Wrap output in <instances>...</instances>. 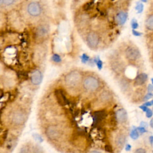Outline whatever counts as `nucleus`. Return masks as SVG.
Masks as SVG:
<instances>
[{
	"instance_id": "obj_1",
	"label": "nucleus",
	"mask_w": 153,
	"mask_h": 153,
	"mask_svg": "<svg viewBox=\"0 0 153 153\" xmlns=\"http://www.w3.org/2000/svg\"><path fill=\"white\" fill-rule=\"evenodd\" d=\"M81 79V76L78 72L72 71L66 76L65 83L69 87H75L79 84Z\"/></svg>"
},
{
	"instance_id": "obj_2",
	"label": "nucleus",
	"mask_w": 153,
	"mask_h": 153,
	"mask_svg": "<svg viewBox=\"0 0 153 153\" xmlns=\"http://www.w3.org/2000/svg\"><path fill=\"white\" fill-rule=\"evenodd\" d=\"M84 88L88 91H94L99 87V81L96 78L93 76L87 77L84 81Z\"/></svg>"
},
{
	"instance_id": "obj_3",
	"label": "nucleus",
	"mask_w": 153,
	"mask_h": 153,
	"mask_svg": "<svg viewBox=\"0 0 153 153\" xmlns=\"http://www.w3.org/2000/svg\"><path fill=\"white\" fill-rule=\"evenodd\" d=\"M126 56L130 60H136L140 57V53L137 48L130 47L126 50Z\"/></svg>"
},
{
	"instance_id": "obj_4",
	"label": "nucleus",
	"mask_w": 153,
	"mask_h": 153,
	"mask_svg": "<svg viewBox=\"0 0 153 153\" xmlns=\"http://www.w3.org/2000/svg\"><path fill=\"white\" fill-rule=\"evenodd\" d=\"M87 45L89 47L91 48H96L99 42V37L97 34L95 32H90L89 33L86 38Z\"/></svg>"
},
{
	"instance_id": "obj_5",
	"label": "nucleus",
	"mask_w": 153,
	"mask_h": 153,
	"mask_svg": "<svg viewBox=\"0 0 153 153\" xmlns=\"http://www.w3.org/2000/svg\"><path fill=\"white\" fill-rule=\"evenodd\" d=\"M27 12L32 16H38L41 13V8L40 5L35 2H30L27 6Z\"/></svg>"
},
{
	"instance_id": "obj_6",
	"label": "nucleus",
	"mask_w": 153,
	"mask_h": 153,
	"mask_svg": "<svg viewBox=\"0 0 153 153\" xmlns=\"http://www.w3.org/2000/svg\"><path fill=\"white\" fill-rule=\"evenodd\" d=\"M54 94H55V96L56 97V99H57L58 103L60 105L64 106V105H66L68 104V100L67 98L66 97L63 91L62 90H60V89L56 90Z\"/></svg>"
},
{
	"instance_id": "obj_7",
	"label": "nucleus",
	"mask_w": 153,
	"mask_h": 153,
	"mask_svg": "<svg viewBox=\"0 0 153 153\" xmlns=\"http://www.w3.org/2000/svg\"><path fill=\"white\" fill-rule=\"evenodd\" d=\"M46 134L51 140H54L60 136V132L56 127L54 126H49L46 130Z\"/></svg>"
},
{
	"instance_id": "obj_8",
	"label": "nucleus",
	"mask_w": 153,
	"mask_h": 153,
	"mask_svg": "<svg viewBox=\"0 0 153 153\" xmlns=\"http://www.w3.org/2000/svg\"><path fill=\"white\" fill-rule=\"evenodd\" d=\"M42 80V75L39 70H35L32 74L31 81L34 85H38L41 84Z\"/></svg>"
},
{
	"instance_id": "obj_9",
	"label": "nucleus",
	"mask_w": 153,
	"mask_h": 153,
	"mask_svg": "<svg viewBox=\"0 0 153 153\" xmlns=\"http://www.w3.org/2000/svg\"><path fill=\"white\" fill-rule=\"evenodd\" d=\"M116 118L120 123H124L127 120V113L124 109H120L117 111Z\"/></svg>"
},
{
	"instance_id": "obj_10",
	"label": "nucleus",
	"mask_w": 153,
	"mask_h": 153,
	"mask_svg": "<svg viewBox=\"0 0 153 153\" xmlns=\"http://www.w3.org/2000/svg\"><path fill=\"white\" fill-rule=\"evenodd\" d=\"M148 79V75L145 73H141L139 74L134 79L135 85H141L143 84Z\"/></svg>"
},
{
	"instance_id": "obj_11",
	"label": "nucleus",
	"mask_w": 153,
	"mask_h": 153,
	"mask_svg": "<svg viewBox=\"0 0 153 153\" xmlns=\"http://www.w3.org/2000/svg\"><path fill=\"white\" fill-rule=\"evenodd\" d=\"M13 121L17 124H21L25 121V115L20 112H16L13 117Z\"/></svg>"
},
{
	"instance_id": "obj_12",
	"label": "nucleus",
	"mask_w": 153,
	"mask_h": 153,
	"mask_svg": "<svg viewBox=\"0 0 153 153\" xmlns=\"http://www.w3.org/2000/svg\"><path fill=\"white\" fill-rule=\"evenodd\" d=\"M106 116V112L105 110H100L94 112V123H97L98 122L101 121L103 119H104Z\"/></svg>"
},
{
	"instance_id": "obj_13",
	"label": "nucleus",
	"mask_w": 153,
	"mask_h": 153,
	"mask_svg": "<svg viewBox=\"0 0 153 153\" xmlns=\"http://www.w3.org/2000/svg\"><path fill=\"white\" fill-rule=\"evenodd\" d=\"M127 19V13L124 11L118 13L117 15V20L120 25H123L126 23Z\"/></svg>"
},
{
	"instance_id": "obj_14",
	"label": "nucleus",
	"mask_w": 153,
	"mask_h": 153,
	"mask_svg": "<svg viewBox=\"0 0 153 153\" xmlns=\"http://www.w3.org/2000/svg\"><path fill=\"white\" fill-rule=\"evenodd\" d=\"M145 26L147 29L153 30V14L149 15L145 22Z\"/></svg>"
},
{
	"instance_id": "obj_15",
	"label": "nucleus",
	"mask_w": 153,
	"mask_h": 153,
	"mask_svg": "<svg viewBox=\"0 0 153 153\" xmlns=\"http://www.w3.org/2000/svg\"><path fill=\"white\" fill-rule=\"evenodd\" d=\"M126 141V137L123 134H119L117 136L115 143L118 146H123Z\"/></svg>"
},
{
	"instance_id": "obj_16",
	"label": "nucleus",
	"mask_w": 153,
	"mask_h": 153,
	"mask_svg": "<svg viewBox=\"0 0 153 153\" xmlns=\"http://www.w3.org/2000/svg\"><path fill=\"white\" fill-rule=\"evenodd\" d=\"M130 137L134 140L137 139L139 137V133L137 128H133L130 132Z\"/></svg>"
},
{
	"instance_id": "obj_17",
	"label": "nucleus",
	"mask_w": 153,
	"mask_h": 153,
	"mask_svg": "<svg viewBox=\"0 0 153 153\" xmlns=\"http://www.w3.org/2000/svg\"><path fill=\"white\" fill-rule=\"evenodd\" d=\"M143 8H144L143 4L142 3H141V2L137 3V4L136 5V6L135 7V9L137 11V13H141L143 11Z\"/></svg>"
},
{
	"instance_id": "obj_18",
	"label": "nucleus",
	"mask_w": 153,
	"mask_h": 153,
	"mask_svg": "<svg viewBox=\"0 0 153 153\" xmlns=\"http://www.w3.org/2000/svg\"><path fill=\"white\" fill-rule=\"evenodd\" d=\"M94 62H95V63H96L98 69H99V70L102 69V66H103V63H102V61L99 58V57H97L95 58Z\"/></svg>"
},
{
	"instance_id": "obj_19",
	"label": "nucleus",
	"mask_w": 153,
	"mask_h": 153,
	"mask_svg": "<svg viewBox=\"0 0 153 153\" xmlns=\"http://www.w3.org/2000/svg\"><path fill=\"white\" fill-rule=\"evenodd\" d=\"M131 26L133 29H136L138 27L139 24L135 19H133L131 21Z\"/></svg>"
},
{
	"instance_id": "obj_20",
	"label": "nucleus",
	"mask_w": 153,
	"mask_h": 153,
	"mask_svg": "<svg viewBox=\"0 0 153 153\" xmlns=\"http://www.w3.org/2000/svg\"><path fill=\"white\" fill-rule=\"evenodd\" d=\"M52 60L54 62H56V63H59L61 62V58H60V56L59 55V54H54L52 56Z\"/></svg>"
},
{
	"instance_id": "obj_21",
	"label": "nucleus",
	"mask_w": 153,
	"mask_h": 153,
	"mask_svg": "<svg viewBox=\"0 0 153 153\" xmlns=\"http://www.w3.org/2000/svg\"><path fill=\"white\" fill-rule=\"evenodd\" d=\"M81 62L83 63H86L89 60V57L86 54H83L81 56Z\"/></svg>"
},
{
	"instance_id": "obj_22",
	"label": "nucleus",
	"mask_w": 153,
	"mask_h": 153,
	"mask_svg": "<svg viewBox=\"0 0 153 153\" xmlns=\"http://www.w3.org/2000/svg\"><path fill=\"white\" fill-rule=\"evenodd\" d=\"M101 97H102V99L104 100H107L108 99H109L110 98V95L109 94V93H107V92H103L102 93V94L101 95Z\"/></svg>"
},
{
	"instance_id": "obj_23",
	"label": "nucleus",
	"mask_w": 153,
	"mask_h": 153,
	"mask_svg": "<svg viewBox=\"0 0 153 153\" xmlns=\"http://www.w3.org/2000/svg\"><path fill=\"white\" fill-rule=\"evenodd\" d=\"M38 34L41 35H44L47 33V30H46L45 28H44L42 26L38 29Z\"/></svg>"
},
{
	"instance_id": "obj_24",
	"label": "nucleus",
	"mask_w": 153,
	"mask_h": 153,
	"mask_svg": "<svg viewBox=\"0 0 153 153\" xmlns=\"http://www.w3.org/2000/svg\"><path fill=\"white\" fill-rule=\"evenodd\" d=\"M14 0H1V3L4 4L5 5H10L14 2Z\"/></svg>"
},
{
	"instance_id": "obj_25",
	"label": "nucleus",
	"mask_w": 153,
	"mask_h": 153,
	"mask_svg": "<svg viewBox=\"0 0 153 153\" xmlns=\"http://www.w3.org/2000/svg\"><path fill=\"white\" fill-rule=\"evenodd\" d=\"M105 151H107V152H111V153H112L113 151V149H112V146H111V145H106L105 146Z\"/></svg>"
},
{
	"instance_id": "obj_26",
	"label": "nucleus",
	"mask_w": 153,
	"mask_h": 153,
	"mask_svg": "<svg viewBox=\"0 0 153 153\" xmlns=\"http://www.w3.org/2000/svg\"><path fill=\"white\" fill-rule=\"evenodd\" d=\"M33 137H34V139L36 140V141H39L40 142H41L42 141V137L38 134H33Z\"/></svg>"
},
{
	"instance_id": "obj_27",
	"label": "nucleus",
	"mask_w": 153,
	"mask_h": 153,
	"mask_svg": "<svg viewBox=\"0 0 153 153\" xmlns=\"http://www.w3.org/2000/svg\"><path fill=\"white\" fill-rule=\"evenodd\" d=\"M132 33H133V35H134V36H142V32H139V31H137V30H136L135 29H133V30H132Z\"/></svg>"
},
{
	"instance_id": "obj_28",
	"label": "nucleus",
	"mask_w": 153,
	"mask_h": 153,
	"mask_svg": "<svg viewBox=\"0 0 153 153\" xmlns=\"http://www.w3.org/2000/svg\"><path fill=\"white\" fill-rule=\"evenodd\" d=\"M153 115V112H152V111L150 109H148L147 111H146V116L148 117V118H151Z\"/></svg>"
},
{
	"instance_id": "obj_29",
	"label": "nucleus",
	"mask_w": 153,
	"mask_h": 153,
	"mask_svg": "<svg viewBox=\"0 0 153 153\" xmlns=\"http://www.w3.org/2000/svg\"><path fill=\"white\" fill-rule=\"evenodd\" d=\"M137 128V131H138L140 133H141V134L146 132V129H145L143 127H137V128Z\"/></svg>"
},
{
	"instance_id": "obj_30",
	"label": "nucleus",
	"mask_w": 153,
	"mask_h": 153,
	"mask_svg": "<svg viewBox=\"0 0 153 153\" xmlns=\"http://www.w3.org/2000/svg\"><path fill=\"white\" fill-rule=\"evenodd\" d=\"M153 97V95L152 94H151V93H148L145 96V97H144V99H143V100H145V101H146V100H149V99H151V97Z\"/></svg>"
},
{
	"instance_id": "obj_31",
	"label": "nucleus",
	"mask_w": 153,
	"mask_h": 153,
	"mask_svg": "<svg viewBox=\"0 0 153 153\" xmlns=\"http://www.w3.org/2000/svg\"><path fill=\"white\" fill-rule=\"evenodd\" d=\"M148 93H151L153 95V85L149 84L148 86Z\"/></svg>"
},
{
	"instance_id": "obj_32",
	"label": "nucleus",
	"mask_w": 153,
	"mask_h": 153,
	"mask_svg": "<svg viewBox=\"0 0 153 153\" xmlns=\"http://www.w3.org/2000/svg\"><path fill=\"white\" fill-rule=\"evenodd\" d=\"M134 153H146V151L143 148H138L134 151Z\"/></svg>"
},
{
	"instance_id": "obj_33",
	"label": "nucleus",
	"mask_w": 153,
	"mask_h": 153,
	"mask_svg": "<svg viewBox=\"0 0 153 153\" xmlns=\"http://www.w3.org/2000/svg\"><path fill=\"white\" fill-rule=\"evenodd\" d=\"M144 105L146 106H151L153 105V100H151V101H148V102H146L144 103Z\"/></svg>"
},
{
	"instance_id": "obj_34",
	"label": "nucleus",
	"mask_w": 153,
	"mask_h": 153,
	"mask_svg": "<svg viewBox=\"0 0 153 153\" xmlns=\"http://www.w3.org/2000/svg\"><path fill=\"white\" fill-rule=\"evenodd\" d=\"M20 153H28V149L26 147H23L21 149Z\"/></svg>"
},
{
	"instance_id": "obj_35",
	"label": "nucleus",
	"mask_w": 153,
	"mask_h": 153,
	"mask_svg": "<svg viewBox=\"0 0 153 153\" xmlns=\"http://www.w3.org/2000/svg\"><path fill=\"white\" fill-rule=\"evenodd\" d=\"M139 108H140L141 109H142V111H144V112H146V111H147V109H148V108H147V106H145V105H142V106H140Z\"/></svg>"
},
{
	"instance_id": "obj_36",
	"label": "nucleus",
	"mask_w": 153,
	"mask_h": 153,
	"mask_svg": "<svg viewBox=\"0 0 153 153\" xmlns=\"http://www.w3.org/2000/svg\"><path fill=\"white\" fill-rule=\"evenodd\" d=\"M131 145H130V144H127V145L126 146V148H125V149H126V150L127 151H130V150L131 149Z\"/></svg>"
},
{
	"instance_id": "obj_37",
	"label": "nucleus",
	"mask_w": 153,
	"mask_h": 153,
	"mask_svg": "<svg viewBox=\"0 0 153 153\" xmlns=\"http://www.w3.org/2000/svg\"><path fill=\"white\" fill-rule=\"evenodd\" d=\"M149 142L151 145L153 144V136H150L149 137Z\"/></svg>"
},
{
	"instance_id": "obj_38",
	"label": "nucleus",
	"mask_w": 153,
	"mask_h": 153,
	"mask_svg": "<svg viewBox=\"0 0 153 153\" xmlns=\"http://www.w3.org/2000/svg\"><path fill=\"white\" fill-rule=\"evenodd\" d=\"M149 125H150L151 127L152 128H153V117L151 119V120H150V121H149Z\"/></svg>"
},
{
	"instance_id": "obj_39",
	"label": "nucleus",
	"mask_w": 153,
	"mask_h": 153,
	"mask_svg": "<svg viewBox=\"0 0 153 153\" xmlns=\"http://www.w3.org/2000/svg\"><path fill=\"white\" fill-rule=\"evenodd\" d=\"M90 153H102L101 152L99 151H96V150H93L92 151H91Z\"/></svg>"
},
{
	"instance_id": "obj_40",
	"label": "nucleus",
	"mask_w": 153,
	"mask_h": 153,
	"mask_svg": "<svg viewBox=\"0 0 153 153\" xmlns=\"http://www.w3.org/2000/svg\"><path fill=\"white\" fill-rule=\"evenodd\" d=\"M142 2H146V1H147V0H141Z\"/></svg>"
},
{
	"instance_id": "obj_41",
	"label": "nucleus",
	"mask_w": 153,
	"mask_h": 153,
	"mask_svg": "<svg viewBox=\"0 0 153 153\" xmlns=\"http://www.w3.org/2000/svg\"><path fill=\"white\" fill-rule=\"evenodd\" d=\"M151 79V82H152V85H153V78H152Z\"/></svg>"
},
{
	"instance_id": "obj_42",
	"label": "nucleus",
	"mask_w": 153,
	"mask_h": 153,
	"mask_svg": "<svg viewBox=\"0 0 153 153\" xmlns=\"http://www.w3.org/2000/svg\"><path fill=\"white\" fill-rule=\"evenodd\" d=\"M152 153H153V151H152Z\"/></svg>"
}]
</instances>
